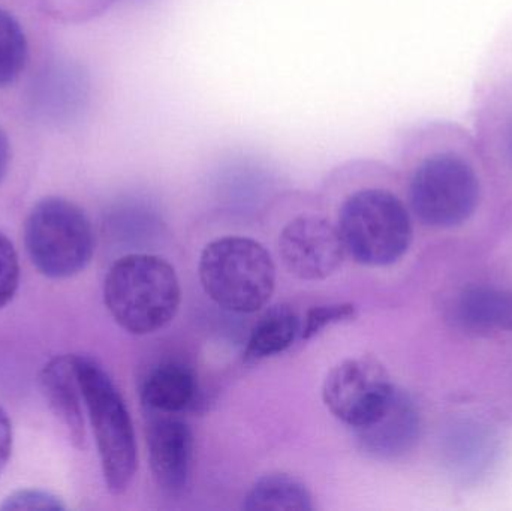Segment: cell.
<instances>
[{
    "label": "cell",
    "mask_w": 512,
    "mask_h": 511,
    "mask_svg": "<svg viewBox=\"0 0 512 511\" xmlns=\"http://www.w3.org/2000/svg\"><path fill=\"white\" fill-rule=\"evenodd\" d=\"M104 300L122 329L144 336L174 320L182 303V287L176 270L164 258L131 254L108 270Z\"/></svg>",
    "instance_id": "obj_1"
},
{
    "label": "cell",
    "mask_w": 512,
    "mask_h": 511,
    "mask_svg": "<svg viewBox=\"0 0 512 511\" xmlns=\"http://www.w3.org/2000/svg\"><path fill=\"white\" fill-rule=\"evenodd\" d=\"M75 372L89 411L108 491H128L137 473V441L128 407L101 363L89 356H74Z\"/></svg>",
    "instance_id": "obj_2"
},
{
    "label": "cell",
    "mask_w": 512,
    "mask_h": 511,
    "mask_svg": "<svg viewBox=\"0 0 512 511\" xmlns=\"http://www.w3.org/2000/svg\"><path fill=\"white\" fill-rule=\"evenodd\" d=\"M200 279L207 296L225 311L254 314L270 302L276 266L270 252L249 237L213 240L200 257Z\"/></svg>",
    "instance_id": "obj_3"
},
{
    "label": "cell",
    "mask_w": 512,
    "mask_h": 511,
    "mask_svg": "<svg viewBox=\"0 0 512 511\" xmlns=\"http://www.w3.org/2000/svg\"><path fill=\"white\" fill-rule=\"evenodd\" d=\"M337 227L346 252L363 266H390L406 254L412 242L408 209L384 188L352 192L340 207Z\"/></svg>",
    "instance_id": "obj_4"
},
{
    "label": "cell",
    "mask_w": 512,
    "mask_h": 511,
    "mask_svg": "<svg viewBox=\"0 0 512 511\" xmlns=\"http://www.w3.org/2000/svg\"><path fill=\"white\" fill-rule=\"evenodd\" d=\"M24 243L33 266L53 279L83 272L95 251L86 213L63 198H47L33 207L24 225Z\"/></svg>",
    "instance_id": "obj_5"
},
{
    "label": "cell",
    "mask_w": 512,
    "mask_h": 511,
    "mask_svg": "<svg viewBox=\"0 0 512 511\" xmlns=\"http://www.w3.org/2000/svg\"><path fill=\"white\" fill-rule=\"evenodd\" d=\"M480 179L468 159L444 150L432 153L415 168L409 183L412 212L429 227H457L480 203Z\"/></svg>",
    "instance_id": "obj_6"
},
{
    "label": "cell",
    "mask_w": 512,
    "mask_h": 511,
    "mask_svg": "<svg viewBox=\"0 0 512 511\" xmlns=\"http://www.w3.org/2000/svg\"><path fill=\"white\" fill-rule=\"evenodd\" d=\"M396 387L379 360L363 356L334 366L322 384V401L336 419L355 429L390 401Z\"/></svg>",
    "instance_id": "obj_7"
},
{
    "label": "cell",
    "mask_w": 512,
    "mask_h": 511,
    "mask_svg": "<svg viewBox=\"0 0 512 511\" xmlns=\"http://www.w3.org/2000/svg\"><path fill=\"white\" fill-rule=\"evenodd\" d=\"M279 254L295 278L322 281L342 267L348 252L337 225L321 216H298L280 233Z\"/></svg>",
    "instance_id": "obj_8"
},
{
    "label": "cell",
    "mask_w": 512,
    "mask_h": 511,
    "mask_svg": "<svg viewBox=\"0 0 512 511\" xmlns=\"http://www.w3.org/2000/svg\"><path fill=\"white\" fill-rule=\"evenodd\" d=\"M420 413L408 393L394 390L390 401L366 425L354 429L358 447L381 461L402 458L420 437Z\"/></svg>",
    "instance_id": "obj_9"
},
{
    "label": "cell",
    "mask_w": 512,
    "mask_h": 511,
    "mask_svg": "<svg viewBox=\"0 0 512 511\" xmlns=\"http://www.w3.org/2000/svg\"><path fill=\"white\" fill-rule=\"evenodd\" d=\"M147 447L156 485L167 494H182L194 461L191 428L171 414H158L147 426Z\"/></svg>",
    "instance_id": "obj_10"
},
{
    "label": "cell",
    "mask_w": 512,
    "mask_h": 511,
    "mask_svg": "<svg viewBox=\"0 0 512 511\" xmlns=\"http://www.w3.org/2000/svg\"><path fill=\"white\" fill-rule=\"evenodd\" d=\"M41 389L57 419L60 420L72 443L83 446L86 438L83 417V393L75 372L74 356H60L42 369Z\"/></svg>",
    "instance_id": "obj_11"
},
{
    "label": "cell",
    "mask_w": 512,
    "mask_h": 511,
    "mask_svg": "<svg viewBox=\"0 0 512 511\" xmlns=\"http://www.w3.org/2000/svg\"><path fill=\"white\" fill-rule=\"evenodd\" d=\"M197 380L191 368L167 362L150 372L141 389L144 407L150 413L176 414L194 401Z\"/></svg>",
    "instance_id": "obj_12"
},
{
    "label": "cell",
    "mask_w": 512,
    "mask_h": 511,
    "mask_svg": "<svg viewBox=\"0 0 512 511\" xmlns=\"http://www.w3.org/2000/svg\"><path fill=\"white\" fill-rule=\"evenodd\" d=\"M460 326L478 332H512V294L489 287L468 288L454 303Z\"/></svg>",
    "instance_id": "obj_13"
},
{
    "label": "cell",
    "mask_w": 512,
    "mask_h": 511,
    "mask_svg": "<svg viewBox=\"0 0 512 511\" xmlns=\"http://www.w3.org/2000/svg\"><path fill=\"white\" fill-rule=\"evenodd\" d=\"M301 333V320L288 305L268 309L252 329L245 350L248 363L261 362L288 350Z\"/></svg>",
    "instance_id": "obj_14"
},
{
    "label": "cell",
    "mask_w": 512,
    "mask_h": 511,
    "mask_svg": "<svg viewBox=\"0 0 512 511\" xmlns=\"http://www.w3.org/2000/svg\"><path fill=\"white\" fill-rule=\"evenodd\" d=\"M248 511H312L313 498L304 483L288 474H268L256 480L245 497Z\"/></svg>",
    "instance_id": "obj_15"
},
{
    "label": "cell",
    "mask_w": 512,
    "mask_h": 511,
    "mask_svg": "<svg viewBox=\"0 0 512 511\" xmlns=\"http://www.w3.org/2000/svg\"><path fill=\"white\" fill-rule=\"evenodd\" d=\"M493 452L490 435L477 425L456 426L448 437V456L454 470L463 473L480 471L489 462Z\"/></svg>",
    "instance_id": "obj_16"
},
{
    "label": "cell",
    "mask_w": 512,
    "mask_h": 511,
    "mask_svg": "<svg viewBox=\"0 0 512 511\" xmlns=\"http://www.w3.org/2000/svg\"><path fill=\"white\" fill-rule=\"evenodd\" d=\"M27 59V41L18 21L0 9V87L17 80Z\"/></svg>",
    "instance_id": "obj_17"
},
{
    "label": "cell",
    "mask_w": 512,
    "mask_h": 511,
    "mask_svg": "<svg viewBox=\"0 0 512 511\" xmlns=\"http://www.w3.org/2000/svg\"><path fill=\"white\" fill-rule=\"evenodd\" d=\"M357 318V308L352 303H331V305L313 306L301 321L300 339L309 341L327 327L345 323Z\"/></svg>",
    "instance_id": "obj_18"
},
{
    "label": "cell",
    "mask_w": 512,
    "mask_h": 511,
    "mask_svg": "<svg viewBox=\"0 0 512 511\" xmlns=\"http://www.w3.org/2000/svg\"><path fill=\"white\" fill-rule=\"evenodd\" d=\"M20 281V264L12 243L0 233V308L14 297Z\"/></svg>",
    "instance_id": "obj_19"
},
{
    "label": "cell",
    "mask_w": 512,
    "mask_h": 511,
    "mask_svg": "<svg viewBox=\"0 0 512 511\" xmlns=\"http://www.w3.org/2000/svg\"><path fill=\"white\" fill-rule=\"evenodd\" d=\"M2 510H63L60 498L50 492L44 491H18L9 495L5 503L0 507Z\"/></svg>",
    "instance_id": "obj_20"
},
{
    "label": "cell",
    "mask_w": 512,
    "mask_h": 511,
    "mask_svg": "<svg viewBox=\"0 0 512 511\" xmlns=\"http://www.w3.org/2000/svg\"><path fill=\"white\" fill-rule=\"evenodd\" d=\"M12 449V428L8 414L0 407V474L8 464Z\"/></svg>",
    "instance_id": "obj_21"
},
{
    "label": "cell",
    "mask_w": 512,
    "mask_h": 511,
    "mask_svg": "<svg viewBox=\"0 0 512 511\" xmlns=\"http://www.w3.org/2000/svg\"><path fill=\"white\" fill-rule=\"evenodd\" d=\"M9 164V143L6 135L0 129V180L5 176Z\"/></svg>",
    "instance_id": "obj_22"
},
{
    "label": "cell",
    "mask_w": 512,
    "mask_h": 511,
    "mask_svg": "<svg viewBox=\"0 0 512 511\" xmlns=\"http://www.w3.org/2000/svg\"><path fill=\"white\" fill-rule=\"evenodd\" d=\"M510 155H511V161H512V131L510 135Z\"/></svg>",
    "instance_id": "obj_23"
}]
</instances>
